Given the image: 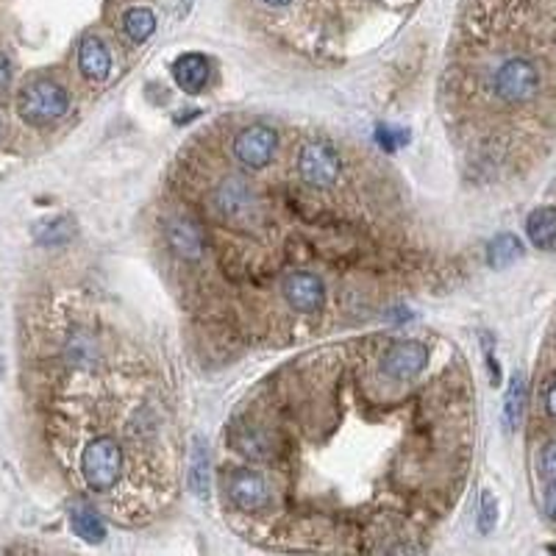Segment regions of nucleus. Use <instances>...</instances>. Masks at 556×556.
Returning <instances> with one entry per match:
<instances>
[{
	"label": "nucleus",
	"instance_id": "1",
	"mask_svg": "<svg viewBox=\"0 0 556 556\" xmlns=\"http://www.w3.org/2000/svg\"><path fill=\"white\" fill-rule=\"evenodd\" d=\"M540 86H542L540 67L526 56H512V59L501 62L490 75L492 95L503 106H523L534 101Z\"/></svg>",
	"mask_w": 556,
	"mask_h": 556
},
{
	"label": "nucleus",
	"instance_id": "2",
	"mask_svg": "<svg viewBox=\"0 0 556 556\" xmlns=\"http://www.w3.org/2000/svg\"><path fill=\"white\" fill-rule=\"evenodd\" d=\"M67 106H70V98H67L65 86H59L51 78H39V81L28 84L20 95V104H17L20 117L36 128H45V125L62 120L67 114Z\"/></svg>",
	"mask_w": 556,
	"mask_h": 556
},
{
	"label": "nucleus",
	"instance_id": "3",
	"mask_svg": "<svg viewBox=\"0 0 556 556\" xmlns=\"http://www.w3.org/2000/svg\"><path fill=\"white\" fill-rule=\"evenodd\" d=\"M81 473L89 490L109 492L123 473V448L114 437H95L81 453Z\"/></svg>",
	"mask_w": 556,
	"mask_h": 556
},
{
	"label": "nucleus",
	"instance_id": "4",
	"mask_svg": "<svg viewBox=\"0 0 556 556\" xmlns=\"http://www.w3.org/2000/svg\"><path fill=\"white\" fill-rule=\"evenodd\" d=\"M298 170L306 184L326 190L340 178V170H343L340 154L326 143H306L298 156Z\"/></svg>",
	"mask_w": 556,
	"mask_h": 556
},
{
	"label": "nucleus",
	"instance_id": "5",
	"mask_svg": "<svg viewBox=\"0 0 556 556\" xmlns=\"http://www.w3.org/2000/svg\"><path fill=\"white\" fill-rule=\"evenodd\" d=\"M426 364H429V348L417 340H403L387 348V353L382 356V373L390 376L392 382H409L414 376H421Z\"/></svg>",
	"mask_w": 556,
	"mask_h": 556
},
{
	"label": "nucleus",
	"instance_id": "6",
	"mask_svg": "<svg viewBox=\"0 0 556 556\" xmlns=\"http://www.w3.org/2000/svg\"><path fill=\"white\" fill-rule=\"evenodd\" d=\"M273 154H275V131L267 125H251L240 131L234 139V156L251 170L270 164Z\"/></svg>",
	"mask_w": 556,
	"mask_h": 556
},
{
	"label": "nucleus",
	"instance_id": "7",
	"mask_svg": "<svg viewBox=\"0 0 556 556\" xmlns=\"http://www.w3.org/2000/svg\"><path fill=\"white\" fill-rule=\"evenodd\" d=\"M282 293L287 303L301 314H317L323 309V301H326V290H323V282L314 273H290Z\"/></svg>",
	"mask_w": 556,
	"mask_h": 556
},
{
	"label": "nucleus",
	"instance_id": "8",
	"mask_svg": "<svg viewBox=\"0 0 556 556\" xmlns=\"http://www.w3.org/2000/svg\"><path fill=\"white\" fill-rule=\"evenodd\" d=\"M228 495L243 512H256V509L267 506V487L262 476L251 471H234L228 476Z\"/></svg>",
	"mask_w": 556,
	"mask_h": 556
},
{
	"label": "nucleus",
	"instance_id": "9",
	"mask_svg": "<svg viewBox=\"0 0 556 556\" xmlns=\"http://www.w3.org/2000/svg\"><path fill=\"white\" fill-rule=\"evenodd\" d=\"M78 67L89 81H106L112 73V56L98 36H86L78 48Z\"/></svg>",
	"mask_w": 556,
	"mask_h": 556
},
{
	"label": "nucleus",
	"instance_id": "10",
	"mask_svg": "<svg viewBox=\"0 0 556 556\" xmlns=\"http://www.w3.org/2000/svg\"><path fill=\"white\" fill-rule=\"evenodd\" d=\"M173 75H175V81H178V86L184 92H193V95H195V92H201L206 86V81H209V62L201 54H184V56L175 59Z\"/></svg>",
	"mask_w": 556,
	"mask_h": 556
},
{
	"label": "nucleus",
	"instance_id": "11",
	"mask_svg": "<svg viewBox=\"0 0 556 556\" xmlns=\"http://www.w3.org/2000/svg\"><path fill=\"white\" fill-rule=\"evenodd\" d=\"M526 231L534 248L556 251V206H540L529 214Z\"/></svg>",
	"mask_w": 556,
	"mask_h": 556
},
{
	"label": "nucleus",
	"instance_id": "12",
	"mask_svg": "<svg viewBox=\"0 0 556 556\" xmlns=\"http://www.w3.org/2000/svg\"><path fill=\"white\" fill-rule=\"evenodd\" d=\"M190 490L204 498L209 492V451L204 437H193V453H190Z\"/></svg>",
	"mask_w": 556,
	"mask_h": 556
},
{
	"label": "nucleus",
	"instance_id": "13",
	"mask_svg": "<svg viewBox=\"0 0 556 556\" xmlns=\"http://www.w3.org/2000/svg\"><path fill=\"white\" fill-rule=\"evenodd\" d=\"M167 240H170V248L184 259L201 256V231L193 223H173L167 231Z\"/></svg>",
	"mask_w": 556,
	"mask_h": 556
},
{
	"label": "nucleus",
	"instance_id": "14",
	"mask_svg": "<svg viewBox=\"0 0 556 556\" xmlns=\"http://www.w3.org/2000/svg\"><path fill=\"white\" fill-rule=\"evenodd\" d=\"M521 256H523V243H521L515 234H501V237H495V240L490 243V248H487V262H490V267H495V270H503V267H509V264H515Z\"/></svg>",
	"mask_w": 556,
	"mask_h": 556
},
{
	"label": "nucleus",
	"instance_id": "15",
	"mask_svg": "<svg viewBox=\"0 0 556 556\" xmlns=\"http://www.w3.org/2000/svg\"><path fill=\"white\" fill-rule=\"evenodd\" d=\"M70 523H73V531L84 540V542H101L106 537V526L101 521L98 512H92L86 506H75L73 515H70Z\"/></svg>",
	"mask_w": 556,
	"mask_h": 556
},
{
	"label": "nucleus",
	"instance_id": "16",
	"mask_svg": "<svg viewBox=\"0 0 556 556\" xmlns=\"http://www.w3.org/2000/svg\"><path fill=\"white\" fill-rule=\"evenodd\" d=\"M123 31L134 39V42H145L154 31H156V17L151 9L145 6H134L123 15Z\"/></svg>",
	"mask_w": 556,
	"mask_h": 556
},
{
	"label": "nucleus",
	"instance_id": "17",
	"mask_svg": "<svg viewBox=\"0 0 556 556\" xmlns=\"http://www.w3.org/2000/svg\"><path fill=\"white\" fill-rule=\"evenodd\" d=\"M523 406H526V379L523 373H518L509 384V392H506V403H503V421H506V429H518L521 417H523Z\"/></svg>",
	"mask_w": 556,
	"mask_h": 556
},
{
	"label": "nucleus",
	"instance_id": "18",
	"mask_svg": "<svg viewBox=\"0 0 556 556\" xmlns=\"http://www.w3.org/2000/svg\"><path fill=\"white\" fill-rule=\"evenodd\" d=\"M70 237H73V225H70V220H65V217L51 220V223H42V225L36 228V240H39L42 245H62V243H67Z\"/></svg>",
	"mask_w": 556,
	"mask_h": 556
},
{
	"label": "nucleus",
	"instance_id": "19",
	"mask_svg": "<svg viewBox=\"0 0 556 556\" xmlns=\"http://www.w3.org/2000/svg\"><path fill=\"white\" fill-rule=\"evenodd\" d=\"M495 521H498V503H495L492 492L484 490L482 498H479V531L490 534L495 529Z\"/></svg>",
	"mask_w": 556,
	"mask_h": 556
},
{
	"label": "nucleus",
	"instance_id": "20",
	"mask_svg": "<svg viewBox=\"0 0 556 556\" xmlns=\"http://www.w3.org/2000/svg\"><path fill=\"white\" fill-rule=\"evenodd\" d=\"M540 476L551 484L556 482V440L548 442L540 453Z\"/></svg>",
	"mask_w": 556,
	"mask_h": 556
},
{
	"label": "nucleus",
	"instance_id": "21",
	"mask_svg": "<svg viewBox=\"0 0 556 556\" xmlns=\"http://www.w3.org/2000/svg\"><path fill=\"white\" fill-rule=\"evenodd\" d=\"M406 143H409L406 131H401V128H390V125L379 128V145H382L384 151H398V148L406 145Z\"/></svg>",
	"mask_w": 556,
	"mask_h": 556
},
{
	"label": "nucleus",
	"instance_id": "22",
	"mask_svg": "<svg viewBox=\"0 0 556 556\" xmlns=\"http://www.w3.org/2000/svg\"><path fill=\"white\" fill-rule=\"evenodd\" d=\"M545 515L556 523V482H551L545 492Z\"/></svg>",
	"mask_w": 556,
	"mask_h": 556
},
{
	"label": "nucleus",
	"instance_id": "23",
	"mask_svg": "<svg viewBox=\"0 0 556 556\" xmlns=\"http://www.w3.org/2000/svg\"><path fill=\"white\" fill-rule=\"evenodd\" d=\"M12 84V65L6 56H0V92H6Z\"/></svg>",
	"mask_w": 556,
	"mask_h": 556
},
{
	"label": "nucleus",
	"instance_id": "24",
	"mask_svg": "<svg viewBox=\"0 0 556 556\" xmlns=\"http://www.w3.org/2000/svg\"><path fill=\"white\" fill-rule=\"evenodd\" d=\"M545 409H548L551 417H556V382H551L548 390H545Z\"/></svg>",
	"mask_w": 556,
	"mask_h": 556
},
{
	"label": "nucleus",
	"instance_id": "25",
	"mask_svg": "<svg viewBox=\"0 0 556 556\" xmlns=\"http://www.w3.org/2000/svg\"><path fill=\"white\" fill-rule=\"evenodd\" d=\"M262 4H267V6H275V9H282V6L293 4V0H262Z\"/></svg>",
	"mask_w": 556,
	"mask_h": 556
},
{
	"label": "nucleus",
	"instance_id": "26",
	"mask_svg": "<svg viewBox=\"0 0 556 556\" xmlns=\"http://www.w3.org/2000/svg\"><path fill=\"white\" fill-rule=\"evenodd\" d=\"M548 551H551V553H556V545H548Z\"/></svg>",
	"mask_w": 556,
	"mask_h": 556
}]
</instances>
